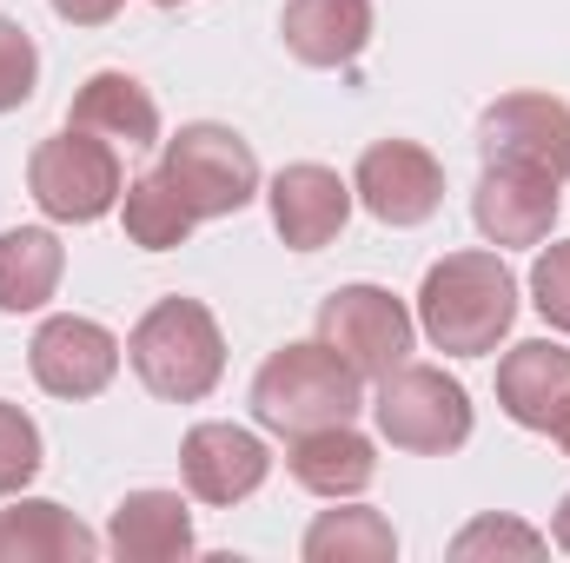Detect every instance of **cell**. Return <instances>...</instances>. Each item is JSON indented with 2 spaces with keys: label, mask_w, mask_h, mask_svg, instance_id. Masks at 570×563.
Segmentation results:
<instances>
[{
  "label": "cell",
  "mask_w": 570,
  "mask_h": 563,
  "mask_svg": "<svg viewBox=\"0 0 570 563\" xmlns=\"http://www.w3.org/2000/svg\"><path fill=\"white\" fill-rule=\"evenodd\" d=\"M127 365L140 372V385L153 398L199 405L219 385V372H226L219 318L199 298H159V305H146V318L127 338Z\"/></svg>",
  "instance_id": "obj_2"
},
{
  "label": "cell",
  "mask_w": 570,
  "mask_h": 563,
  "mask_svg": "<svg viewBox=\"0 0 570 563\" xmlns=\"http://www.w3.org/2000/svg\"><path fill=\"white\" fill-rule=\"evenodd\" d=\"M67 127L100 134V140H114V146H153L159 140V107H153V93H146L134 73L107 67V73H94V80L73 93Z\"/></svg>",
  "instance_id": "obj_19"
},
{
  "label": "cell",
  "mask_w": 570,
  "mask_h": 563,
  "mask_svg": "<svg viewBox=\"0 0 570 563\" xmlns=\"http://www.w3.org/2000/svg\"><path fill=\"white\" fill-rule=\"evenodd\" d=\"M279 33L298 67H352L372 47V0H285Z\"/></svg>",
  "instance_id": "obj_15"
},
{
  "label": "cell",
  "mask_w": 570,
  "mask_h": 563,
  "mask_svg": "<svg viewBox=\"0 0 570 563\" xmlns=\"http://www.w3.org/2000/svg\"><path fill=\"white\" fill-rule=\"evenodd\" d=\"M159 179L193 206V219H226V213H239L259 192V159H253V146L239 140L233 127L199 120V127H179L166 140Z\"/></svg>",
  "instance_id": "obj_5"
},
{
  "label": "cell",
  "mask_w": 570,
  "mask_h": 563,
  "mask_svg": "<svg viewBox=\"0 0 570 563\" xmlns=\"http://www.w3.org/2000/svg\"><path fill=\"white\" fill-rule=\"evenodd\" d=\"M392 557H399V537L365 504L318 511V524L305 531V563H392Z\"/></svg>",
  "instance_id": "obj_21"
},
{
  "label": "cell",
  "mask_w": 570,
  "mask_h": 563,
  "mask_svg": "<svg viewBox=\"0 0 570 563\" xmlns=\"http://www.w3.org/2000/svg\"><path fill=\"white\" fill-rule=\"evenodd\" d=\"M33 80H40V53L27 40V27L0 13V113L27 107L33 100Z\"/></svg>",
  "instance_id": "obj_24"
},
{
  "label": "cell",
  "mask_w": 570,
  "mask_h": 563,
  "mask_svg": "<svg viewBox=\"0 0 570 563\" xmlns=\"http://www.w3.org/2000/svg\"><path fill=\"white\" fill-rule=\"evenodd\" d=\"M498 405L524 431H551V418L570 405V352L551 338H524L498 358Z\"/></svg>",
  "instance_id": "obj_14"
},
{
  "label": "cell",
  "mask_w": 570,
  "mask_h": 563,
  "mask_svg": "<svg viewBox=\"0 0 570 563\" xmlns=\"http://www.w3.org/2000/svg\"><path fill=\"white\" fill-rule=\"evenodd\" d=\"M273 457L246 424H193L179 444V477L199 504H246L266 484Z\"/></svg>",
  "instance_id": "obj_11"
},
{
  "label": "cell",
  "mask_w": 570,
  "mask_h": 563,
  "mask_svg": "<svg viewBox=\"0 0 570 563\" xmlns=\"http://www.w3.org/2000/svg\"><path fill=\"white\" fill-rule=\"evenodd\" d=\"M551 437H558V451H564V457H570V405H564V412H558V418H551Z\"/></svg>",
  "instance_id": "obj_29"
},
{
  "label": "cell",
  "mask_w": 570,
  "mask_h": 563,
  "mask_svg": "<svg viewBox=\"0 0 570 563\" xmlns=\"http://www.w3.org/2000/svg\"><path fill=\"white\" fill-rule=\"evenodd\" d=\"M60 273H67V253L53 233H40V226L0 233V312H40Z\"/></svg>",
  "instance_id": "obj_20"
},
{
  "label": "cell",
  "mask_w": 570,
  "mask_h": 563,
  "mask_svg": "<svg viewBox=\"0 0 570 563\" xmlns=\"http://www.w3.org/2000/svg\"><path fill=\"white\" fill-rule=\"evenodd\" d=\"M27 365H33V385L53 392V398H100L120 372V338L94 318H47L27 345Z\"/></svg>",
  "instance_id": "obj_10"
},
{
  "label": "cell",
  "mask_w": 570,
  "mask_h": 563,
  "mask_svg": "<svg viewBox=\"0 0 570 563\" xmlns=\"http://www.w3.org/2000/svg\"><path fill=\"white\" fill-rule=\"evenodd\" d=\"M47 7H53L67 27H107V20H114L127 0H47Z\"/></svg>",
  "instance_id": "obj_27"
},
{
  "label": "cell",
  "mask_w": 570,
  "mask_h": 563,
  "mask_svg": "<svg viewBox=\"0 0 570 563\" xmlns=\"http://www.w3.org/2000/svg\"><path fill=\"white\" fill-rule=\"evenodd\" d=\"M120 213H127V239L146 246V253H173V246H186V233H193V206H186L159 172L127 179Z\"/></svg>",
  "instance_id": "obj_22"
},
{
  "label": "cell",
  "mask_w": 570,
  "mask_h": 563,
  "mask_svg": "<svg viewBox=\"0 0 570 563\" xmlns=\"http://www.w3.org/2000/svg\"><path fill=\"white\" fill-rule=\"evenodd\" d=\"M491 551L538 557V551H544V537H538L531 524H518V517H478V524H464V531L451 537V557H491Z\"/></svg>",
  "instance_id": "obj_25"
},
{
  "label": "cell",
  "mask_w": 570,
  "mask_h": 563,
  "mask_svg": "<svg viewBox=\"0 0 570 563\" xmlns=\"http://www.w3.org/2000/svg\"><path fill=\"white\" fill-rule=\"evenodd\" d=\"M153 7H186V0H153Z\"/></svg>",
  "instance_id": "obj_30"
},
{
  "label": "cell",
  "mask_w": 570,
  "mask_h": 563,
  "mask_svg": "<svg viewBox=\"0 0 570 563\" xmlns=\"http://www.w3.org/2000/svg\"><path fill=\"white\" fill-rule=\"evenodd\" d=\"M0 557L7 563H87L100 557V537L47 497H20L13 511H0Z\"/></svg>",
  "instance_id": "obj_18"
},
{
  "label": "cell",
  "mask_w": 570,
  "mask_h": 563,
  "mask_svg": "<svg viewBox=\"0 0 570 563\" xmlns=\"http://www.w3.org/2000/svg\"><path fill=\"white\" fill-rule=\"evenodd\" d=\"M551 544L570 557V491H564V504H558V517H551Z\"/></svg>",
  "instance_id": "obj_28"
},
{
  "label": "cell",
  "mask_w": 570,
  "mask_h": 563,
  "mask_svg": "<svg viewBox=\"0 0 570 563\" xmlns=\"http://www.w3.org/2000/svg\"><path fill=\"white\" fill-rule=\"evenodd\" d=\"M478 152L484 166H531V172H570V107L551 93H504L478 113Z\"/></svg>",
  "instance_id": "obj_8"
},
{
  "label": "cell",
  "mask_w": 570,
  "mask_h": 563,
  "mask_svg": "<svg viewBox=\"0 0 570 563\" xmlns=\"http://www.w3.org/2000/svg\"><path fill=\"white\" fill-rule=\"evenodd\" d=\"M285 471H292V484H305L312 497H358V491L379 477V451H372V437H358L352 424H325V431L292 437Z\"/></svg>",
  "instance_id": "obj_16"
},
{
  "label": "cell",
  "mask_w": 570,
  "mask_h": 563,
  "mask_svg": "<svg viewBox=\"0 0 570 563\" xmlns=\"http://www.w3.org/2000/svg\"><path fill=\"white\" fill-rule=\"evenodd\" d=\"M518 318V279L498 253H444L419 285V325L438 352L484 358Z\"/></svg>",
  "instance_id": "obj_1"
},
{
  "label": "cell",
  "mask_w": 570,
  "mask_h": 563,
  "mask_svg": "<svg viewBox=\"0 0 570 563\" xmlns=\"http://www.w3.org/2000/svg\"><path fill=\"white\" fill-rule=\"evenodd\" d=\"M379 431L392 451L412 457H444L471 437V398L458 378H444L438 365H392L379 378Z\"/></svg>",
  "instance_id": "obj_6"
},
{
  "label": "cell",
  "mask_w": 570,
  "mask_h": 563,
  "mask_svg": "<svg viewBox=\"0 0 570 563\" xmlns=\"http://www.w3.org/2000/svg\"><path fill=\"white\" fill-rule=\"evenodd\" d=\"M40 471V424L0 398V497H20Z\"/></svg>",
  "instance_id": "obj_23"
},
{
  "label": "cell",
  "mask_w": 570,
  "mask_h": 563,
  "mask_svg": "<svg viewBox=\"0 0 570 563\" xmlns=\"http://www.w3.org/2000/svg\"><path fill=\"white\" fill-rule=\"evenodd\" d=\"M352 192L385 226H425L431 213L444 206V166L419 140H379L358 152Z\"/></svg>",
  "instance_id": "obj_9"
},
{
  "label": "cell",
  "mask_w": 570,
  "mask_h": 563,
  "mask_svg": "<svg viewBox=\"0 0 570 563\" xmlns=\"http://www.w3.org/2000/svg\"><path fill=\"white\" fill-rule=\"evenodd\" d=\"M345 213H352V186L332 166L298 159V166H285L279 179H273V226H279V239L292 253L332 246L338 226H345Z\"/></svg>",
  "instance_id": "obj_13"
},
{
  "label": "cell",
  "mask_w": 570,
  "mask_h": 563,
  "mask_svg": "<svg viewBox=\"0 0 570 563\" xmlns=\"http://www.w3.org/2000/svg\"><path fill=\"white\" fill-rule=\"evenodd\" d=\"M358 412V372L325 345H285L259 365L253 378V418L279 437H305V431H325V424H352Z\"/></svg>",
  "instance_id": "obj_3"
},
{
  "label": "cell",
  "mask_w": 570,
  "mask_h": 563,
  "mask_svg": "<svg viewBox=\"0 0 570 563\" xmlns=\"http://www.w3.org/2000/svg\"><path fill=\"white\" fill-rule=\"evenodd\" d=\"M27 192H33V206H40L47 219H60V226H94V219H107V213L120 206V192H127L120 146L100 140V134L67 127V134H53V140L33 146V159H27Z\"/></svg>",
  "instance_id": "obj_4"
},
{
  "label": "cell",
  "mask_w": 570,
  "mask_h": 563,
  "mask_svg": "<svg viewBox=\"0 0 570 563\" xmlns=\"http://www.w3.org/2000/svg\"><path fill=\"white\" fill-rule=\"evenodd\" d=\"M471 219L491 246H544L558 226V179L531 166H484L471 192Z\"/></svg>",
  "instance_id": "obj_12"
},
{
  "label": "cell",
  "mask_w": 570,
  "mask_h": 563,
  "mask_svg": "<svg viewBox=\"0 0 570 563\" xmlns=\"http://www.w3.org/2000/svg\"><path fill=\"white\" fill-rule=\"evenodd\" d=\"M531 305L544 312L551 332L570 338V239L551 246V253H538V266H531Z\"/></svg>",
  "instance_id": "obj_26"
},
{
  "label": "cell",
  "mask_w": 570,
  "mask_h": 563,
  "mask_svg": "<svg viewBox=\"0 0 570 563\" xmlns=\"http://www.w3.org/2000/svg\"><path fill=\"white\" fill-rule=\"evenodd\" d=\"M107 544L127 563H173L193 551V517H186V497L179 491H127L114 504V524H107Z\"/></svg>",
  "instance_id": "obj_17"
},
{
  "label": "cell",
  "mask_w": 570,
  "mask_h": 563,
  "mask_svg": "<svg viewBox=\"0 0 570 563\" xmlns=\"http://www.w3.org/2000/svg\"><path fill=\"white\" fill-rule=\"evenodd\" d=\"M318 338L358 372V378H385L392 365H405L412 352V312L385 292V285H338L318 305Z\"/></svg>",
  "instance_id": "obj_7"
}]
</instances>
